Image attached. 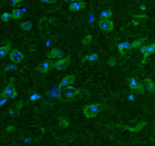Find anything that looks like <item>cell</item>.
Returning a JSON list of instances; mask_svg holds the SVG:
<instances>
[{
    "label": "cell",
    "mask_w": 155,
    "mask_h": 146,
    "mask_svg": "<svg viewBox=\"0 0 155 146\" xmlns=\"http://www.w3.org/2000/svg\"><path fill=\"white\" fill-rule=\"evenodd\" d=\"M101 104H88L84 107L83 109V114L86 118H94L95 117L99 112L101 111Z\"/></svg>",
    "instance_id": "cell-1"
},
{
    "label": "cell",
    "mask_w": 155,
    "mask_h": 146,
    "mask_svg": "<svg viewBox=\"0 0 155 146\" xmlns=\"http://www.w3.org/2000/svg\"><path fill=\"white\" fill-rule=\"evenodd\" d=\"M14 81V79H11V81L9 83L8 86L5 88L2 92L1 93V98H9L11 99H13L17 97V92L15 90L14 83L12 82Z\"/></svg>",
    "instance_id": "cell-2"
},
{
    "label": "cell",
    "mask_w": 155,
    "mask_h": 146,
    "mask_svg": "<svg viewBox=\"0 0 155 146\" xmlns=\"http://www.w3.org/2000/svg\"><path fill=\"white\" fill-rule=\"evenodd\" d=\"M70 62H71V57H65V58L59 59L58 61L55 62V63H53V67H54L55 69H56L57 70H59V71L65 70L69 66Z\"/></svg>",
    "instance_id": "cell-3"
},
{
    "label": "cell",
    "mask_w": 155,
    "mask_h": 146,
    "mask_svg": "<svg viewBox=\"0 0 155 146\" xmlns=\"http://www.w3.org/2000/svg\"><path fill=\"white\" fill-rule=\"evenodd\" d=\"M9 59L12 63L16 64L21 63L23 60L24 59V55L22 52H21L20 51H18L16 49H14L11 52H10V55H9Z\"/></svg>",
    "instance_id": "cell-4"
},
{
    "label": "cell",
    "mask_w": 155,
    "mask_h": 146,
    "mask_svg": "<svg viewBox=\"0 0 155 146\" xmlns=\"http://www.w3.org/2000/svg\"><path fill=\"white\" fill-rule=\"evenodd\" d=\"M98 25L102 31L107 33L112 31L114 29V23L110 19H100Z\"/></svg>",
    "instance_id": "cell-5"
},
{
    "label": "cell",
    "mask_w": 155,
    "mask_h": 146,
    "mask_svg": "<svg viewBox=\"0 0 155 146\" xmlns=\"http://www.w3.org/2000/svg\"><path fill=\"white\" fill-rule=\"evenodd\" d=\"M129 86L132 90H136L138 94H144V87L141 83L138 82L134 78H130L128 79Z\"/></svg>",
    "instance_id": "cell-6"
},
{
    "label": "cell",
    "mask_w": 155,
    "mask_h": 146,
    "mask_svg": "<svg viewBox=\"0 0 155 146\" xmlns=\"http://www.w3.org/2000/svg\"><path fill=\"white\" fill-rule=\"evenodd\" d=\"M79 94H80V90L71 85L66 86L63 92V94L65 98H73Z\"/></svg>",
    "instance_id": "cell-7"
},
{
    "label": "cell",
    "mask_w": 155,
    "mask_h": 146,
    "mask_svg": "<svg viewBox=\"0 0 155 146\" xmlns=\"http://www.w3.org/2000/svg\"><path fill=\"white\" fill-rule=\"evenodd\" d=\"M47 97L48 98H50V99H55V100L61 99V87L57 86V87L52 88L47 93Z\"/></svg>",
    "instance_id": "cell-8"
},
{
    "label": "cell",
    "mask_w": 155,
    "mask_h": 146,
    "mask_svg": "<svg viewBox=\"0 0 155 146\" xmlns=\"http://www.w3.org/2000/svg\"><path fill=\"white\" fill-rule=\"evenodd\" d=\"M53 67V63L52 61H45L44 63H41L36 68V69L38 72H41V73H46L51 69V68Z\"/></svg>",
    "instance_id": "cell-9"
},
{
    "label": "cell",
    "mask_w": 155,
    "mask_h": 146,
    "mask_svg": "<svg viewBox=\"0 0 155 146\" xmlns=\"http://www.w3.org/2000/svg\"><path fill=\"white\" fill-rule=\"evenodd\" d=\"M75 75H67V76H65V78L61 80V81L59 83L58 87L61 88V87H66V86L72 85V84H73L74 81H75Z\"/></svg>",
    "instance_id": "cell-10"
},
{
    "label": "cell",
    "mask_w": 155,
    "mask_h": 146,
    "mask_svg": "<svg viewBox=\"0 0 155 146\" xmlns=\"http://www.w3.org/2000/svg\"><path fill=\"white\" fill-rule=\"evenodd\" d=\"M155 52V44H152L151 45H148L147 46V50L146 52H144V54H143V58H142V63H141L142 65L146 63L147 59L149 57V56L152 53H154Z\"/></svg>",
    "instance_id": "cell-11"
},
{
    "label": "cell",
    "mask_w": 155,
    "mask_h": 146,
    "mask_svg": "<svg viewBox=\"0 0 155 146\" xmlns=\"http://www.w3.org/2000/svg\"><path fill=\"white\" fill-rule=\"evenodd\" d=\"M86 7V4L82 1H77L75 2H73L72 4L70 5L69 10L71 11H79L81 9H85Z\"/></svg>",
    "instance_id": "cell-12"
},
{
    "label": "cell",
    "mask_w": 155,
    "mask_h": 146,
    "mask_svg": "<svg viewBox=\"0 0 155 146\" xmlns=\"http://www.w3.org/2000/svg\"><path fill=\"white\" fill-rule=\"evenodd\" d=\"M64 56L62 51H61L60 50H58L57 48L52 49L49 53H47L46 57L49 59H55V58H61Z\"/></svg>",
    "instance_id": "cell-13"
},
{
    "label": "cell",
    "mask_w": 155,
    "mask_h": 146,
    "mask_svg": "<svg viewBox=\"0 0 155 146\" xmlns=\"http://www.w3.org/2000/svg\"><path fill=\"white\" fill-rule=\"evenodd\" d=\"M144 84L146 85L147 91L148 92L149 94H153L155 92V85L154 81L151 79H144Z\"/></svg>",
    "instance_id": "cell-14"
},
{
    "label": "cell",
    "mask_w": 155,
    "mask_h": 146,
    "mask_svg": "<svg viewBox=\"0 0 155 146\" xmlns=\"http://www.w3.org/2000/svg\"><path fill=\"white\" fill-rule=\"evenodd\" d=\"M146 124H147V122H140L139 124L137 125L136 127H126H126H124V128H125V129L130 131V132H135V133H136V132H139L140 130H142V129L144 128V126Z\"/></svg>",
    "instance_id": "cell-15"
},
{
    "label": "cell",
    "mask_w": 155,
    "mask_h": 146,
    "mask_svg": "<svg viewBox=\"0 0 155 146\" xmlns=\"http://www.w3.org/2000/svg\"><path fill=\"white\" fill-rule=\"evenodd\" d=\"M11 49V44L10 43H8L4 46H1L0 48V53H1V58L3 59L5 56H6L8 53H9V50Z\"/></svg>",
    "instance_id": "cell-16"
},
{
    "label": "cell",
    "mask_w": 155,
    "mask_h": 146,
    "mask_svg": "<svg viewBox=\"0 0 155 146\" xmlns=\"http://www.w3.org/2000/svg\"><path fill=\"white\" fill-rule=\"evenodd\" d=\"M98 59V55L97 53H92V54H88L83 57L82 59V61L84 62L85 60H88V61H96Z\"/></svg>",
    "instance_id": "cell-17"
},
{
    "label": "cell",
    "mask_w": 155,
    "mask_h": 146,
    "mask_svg": "<svg viewBox=\"0 0 155 146\" xmlns=\"http://www.w3.org/2000/svg\"><path fill=\"white\" fill-rule=\"evenodd\" d=\"M113 12L111 10L108 9V10H106V11H102L100 15V18L101 19H109L110 17H112Z\"/></svg>",
    "instance_id": "cell-18"
},
{
    "label": "cell",
    "mask_w": 155,
    "mask_h": 146,
    "mask_svg": "<svg viewBox=\"0 0 155 146\" xmlns=\"http://www.w3.org/2000/svg\"><path fill=\"white\" fill-rule=\"evenodd\" d=\"M146 40V38H141V39L136 40L135 41H133L132 43V48L134 49H137L138 47L142 46V45L144 44V42Z\"/></svg>",
    "instance_id": "cell-19"
},
{
    "label": "cell",
    "mask_w": 155,
    "mask_h": 146,
    "mask_svg": "<svg viewBox=\"0 0 155 146\" xmlns=\"http://www.w3.org/2000/svg\"><path fill=\"white\" fill-rule=\"evenodd\" d=\"M11 14L13 19H20L22 17V11L20 9H14Z\"/></svg>",
    "instance_id": "cell-20"
},
{
    "label": "cell",
    "mask_w": 155,
    "mask_h": 146,
    "mask_svg": "<svg viewBox=\"0 0 155 146\" xmlns=\"http://www.w3.org/2000/svg\"><path fill=\"white\" fill-rule=\"evenodd\" d=\"M58 122H59V126L61 127H66L69 126L70 122L69 120H67L65 117H60L58 119Z\"/></svg>",
    "instance_id": "cell-21"
},
{
    "label": "cell",
    "mask_w": 155,
    "mask_h": 146,
    "mask_svg": "<svg viewBox=\"0 0 155 146\" xmlns=\"http://www.w3.org/2000/svg\"><path fill=\"white\" fill-rule=\"evenodd\" d=\"M21 27L24 31H29L32 28V24L30 22H24L21 24Z\"/></svg>",
    "instance_id": "cell-22"
},
{
    "label": "cell",
    "mask_w": 155,
    "mask_h": 146,
    "mask_svg": "<svg viewBox=\"0 0 155 146\" xmlns=\"http://www.w3.org/2000/svg\"><path fill=\"white\" fill-rule=\"evenodd\" d=\"M92 36L90 34L86 35V37H84V38L82 39V43L83 45H88L92 43Z\"/></svg>",
    "instance_id": "cell-23"
},
{
    "label": "cell",
    "mask_w": 155,
    "mask_h": 146,
    "mask_svg": "<svg viewBox=\"0 0 155 146\" xmlns=\"http://www.w3.org/2000/svg\"><path fill=\"white\" fill-rule=\"evenodd\" d=\"M11 17H11V14H9L8 13V12H4V13L1 15V19H2V22H9Z\"/></svg>",
    "instance_id": "cell-24"
},
{
    "label": "cell",
    "mask_w": 155,
    "mask_h": 146,
    "mask_svg": "<svg viewBox=\"0 0 155 146\" xmlns=\"http://www.w3.org/2000/svg\"><path fill=\"white\" fill-rule=\"evenodd\" d=\"M118 51L121 55H125V49H124V44L123 43H121L118 45Z\"/></svg>",
    "instance_id": "cell-25"
},
{
    "label": "cell",
    "mask_w": 155,
    "mask_h": 146,
    "mask_svg": "<svg viewBox=\"0 0 155 146\" xmlns=\"http://www.w3.org/2000/svg\"><path fill=\"white\" fill-rule=\"evenodd\" d=\"M108 65H110V66H114V65L116 64V59L115 57H111L108 60Z\"/></svg>",
    "instance_id": "cell-26"
},
{
    "label": "cell",
    "mask_w": 155,
    "mask_h": 146,
    "mask_svg": "<svg viewBox=\"0 0 155 146\" xmlns=\"http://www.w3.org/2000/svg\"><path fill=\"white\" fill-rule=\"evenodd\" d=\"M17 69V66L14 65H8L5 67V71H11Z\"/></svg>",
    "instance_id": "cell-27"
},
{
    "label": "cell",
    "mask_w": 155,
    "mask_h": 146,
    "mask_svg": "<svg viewBox=\"0 0 155 146\" xmlns=\"http://www.w3.org/2000/svg\"><path fill=\"white\" fill-rule=\"evenodd\" d=\"M123 44H124V49L126 51H129L131 49H132V44H129V42H123Z\"/></svg>",
    "instance_id": "cell-28"
},
{
    "label": "cell",
    "mask_w": 155,
    "mask_h": 146,
    "mask_svg": "<svg viewBox=\"0 0 155 146\" xmlns=\"http://www.w3.org/2000/svg\"><path fill=\"white\" fill-rule=\"evenodd\" d=\"M40 98H41V95H39V94H34L30 96V99L31 100H38V99H40Z\"/></svg>",
    "instance_id": "cell-29"
},
{
    "label": "cell",
    "mask_w": 155,
    "mask_h": 146,
    "mask_svg": "<svg viewBox=\"0 0 155 146\" xmlns=\"http://www.w3.org/2000/svg\"><path fill=\"white\" fill-rule=\"evenodd\" d=\"M57 0H41V2L43 3H46V4H52L56 2Z\"/></svg>",
    "instance_id": "cell-30"
},
{
    "label": "cell",
    "mask_w": 155,
    "mask_h": 146,
    "mask_svg": "<svg viewBox=\"0 0 155 146\" xmlns=\"http://www.w3.org/2000/svg\"><path fill=\"white\" fill-rule=\"evenodd\" d=\"M22 0H10V3L12 5H16L17 3H20V2H21Z\"/></svg>",
    "instance_id": "cell-31"
},
{
    "label": "cell",
    "mask_w": 155,
    "mask_h": 146,
    "mask_svg": "<svg viewBox=\"0 0 155 146\" xmlns=\"http://www.w3.org/2000/svg\"><path fill=\"white\" fill-rule=\"evenodd\" d=\"M7 100H8L7 98H2V100H1V103H0V106H1V107H2V106H3V105H4L7 102Z\"/></svg>",
    "instance_id": "cell-32"
},
{
    "label": "cell",
    "mask_w": 155,
    "mask_h": 146,
    "mask_svg": "<svg viewBox=\"0 0 155 146\" xmlns=\"http://www.w3.org/2000/svg\"><path fill=\"white\" fill-rule=\"evenodd\" d=\"M15 130V127L12 126H9L6 128V131L7 132H9V133H11L12 131Z\"/></svg>",
    "instance_id": "cell-33"
},
{
    "label": "cell",
    "mask_w": 155,
    "mask_h": 146,
    "mask_svg": "<svg viewBox=\"0 0 155 146\" xmlns=\"http://www.w3.org/2000/svg\"><path fill=\"white\" fill-rule=\"evenodd\" d=\"M133 17H136V18H147V16L144 15H132Z\"/></svg>",
    "instance_id": "cell-34"
},
{
    "label": "cell",
    "mask_w": 155,
    "mask_h": 146,
    "mask_svg": "<svg viewBox=\"0 0 155 146\" xmlns=\"http://www.w3.org/2000/svg\"><path fill=\"white\" fill-rule=\"evenodd\" d=\"M147 46H143L142 48L140 49V51H141V52H142V54H144V52H146Z\"/></svg>",
    "instance_id": "cell-35"
},
{
    "label": "cell",
    "mask_w": 155,
    "mask_h": 146,
    "mask_svg": "<svg viewBox=\"0 0 155 146\" xmlns=\"http://www.w3.org/2000/svg\"><path fill=\"white\" fill-rule=\"evenodd\" d=\"M140 8H141V9H142V11H144V10H145V9H146V6H145L144 5H142Z\"/></svg>",
    "instance_id": "cell-36"
},
{
    "label": "cell",
    "mask_w": 155,
    "mask_h": 146,
    "mask_svg": "<svg viewBox=\"0 0 155 146\" xmlns=\"http://www.w3.org/2000/svg\"><path fill=\"white\" fill-rule=\"evenodd\" d=\"M132 24H133L134 25H135V26H137L138 24H139V22H136V21H133V22H132Z\"/></svg>",
    "instance_id": "cell-37"
},
{
    "label": "cell",
    "mask_w": 155,
    "mask_h": 146,
    "mask_svg": "<svg viewBox=\"0 0 155 146\" xmlns=\"http://www.w3.org/2000/svg\"><path fill=\"white\" fill-rule=\"evenodd\" d=\"M65 1H67V0H65ZM68 1H71V2H77V1H80V0H68Z\"/></svg>",
    "instance_id": "cell-38"
}]
</instances>
